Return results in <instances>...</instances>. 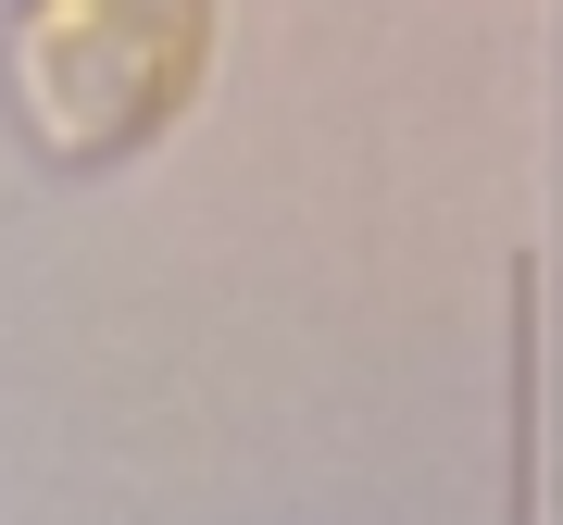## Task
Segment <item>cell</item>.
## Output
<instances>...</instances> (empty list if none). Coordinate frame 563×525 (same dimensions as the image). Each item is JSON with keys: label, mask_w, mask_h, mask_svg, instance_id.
Segmentation results:
<instances>
[{"label": "cell", "mask_w": 563, "mask_h": 525, "mask_svg": "<svg viewBox=\"0 0 563 525\" xmlns=\"http://www.w3.org/2000/svg\"><path fill=\"white\" fill-rule=\"evenodd\" d=\"M201 63H213V0H13L0 88L38 163L101 176L201 101Z\"/></svg>", "instance_id": "cell-1"}]
</instances>
